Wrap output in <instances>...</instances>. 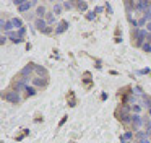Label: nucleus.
Masks as SVG:
<instances>
[{"label":"nucleus","mask_w":151,"mask_h":143,"mask_svg":"<svg viewBox=\"0 0 151 143\" xmlns=\"http://www.w3.org/2000/svg\"><path fill=\"white\" fill-rule=\"evenodd\" d=\"M4 99H7L8 103H20L21 98H20V94H18V91L10 90V91H7V93L4 94Z\"/></svg>","instance_id":"nucleus-1"},{"label":"nucleus","mask_w":151,"mask_h":143,"mask_svg":"<svg viewBox=\"0 0 151 143\" xmlns=\"http://www.w3.org/2000/svg\"><path fill=\"white\" fill-rule=\"evenodd\" d=\"M31 84H33L34 88H44V86L47 84V78L36 77V75H34V77L31 78Z\"/></svg>","instance_id":"nucleus-2"},{"label":"nucleus","mask_w":151,"mask_h":143,"mask_svg":"<svg viewBox=\"0 0 151 143\" xmlns=\"http://www.w3.org/2000/svg\"><path fill=\"white\" fill-rule=\"evenodd\" d=\"M39 3L37 2H21L20 5H18V12H28V10H31L33 6H37Z\"/></svg>","instance_id":"nucleus-3"},{"label":"nucleus","mask_w":151,"mask_h":143,"mask_svg":"<svg viewBox=\"0 0 151 143\" xmlns=\"http://www.w3.org/2000/svg\"><path fill=\"white\" fill-rule=\"evenodd\" d=\"M34 26H36V29H39V31H42V32H46L47 28H49V25H47V21L44 18H36Z\"/></svg>","instance_id":"nucleus-4"},{"label":"nucleus","mask_w":151,"mask_h":143,"mask_svg":"<svg viewBox=\"0 0 151 143\" xmlns=\"http://www.w3.org/2000/svg\"><path fill=\"white\" fill-rule=\"evenodd\" d=\"M34 73H36V77L47 78V70H46L44 67H41V65H36V64H34Z\"/></svg>","instance_id":"nucleus-5"},{"label":"nucleus","mask_w":151,"mask_h":143,"mask_svg":"<svg viewBox=\"0 0 151 143\" xmlns=\"http://www.w3.org/2000/svg\"><path fill=\"white\" fill-rule=\"evenodd\" d=\"M67 29H68V23H67V21H60L59 26L55 28V34H62V32L67 31Z\"/></svg>","instance_id":"nucleus-6"},{"label":"nucleus","mask_w":151,"mask_h":143,"mask_svg":"<svg viewBox=\"0 0 151 143\" xmlns=\"http://www.w3.org/2000/svg\"><path fill=\"white\" fill-rule=\"evenodd\" d=\"M36 90H37V88H34L33 84H31V86H29V84H28V86L24 88V98L34 96V94H36Z\"/></svg>","instance_id":"nucleus-7"},{"label":"nucleus","mask_w":151,"mask_h":143,"mask_svg":"<svg viewBox=\"0 0 151 143\" xmlns=\"http://www.w3.org/2000/svg\"><path fill=\"white\" fill-rule=\"evenodd\" d=\"M46 6L44 5H37V8H36V15H37V18H44L46 16Z\"/></svg>","instance_id":"nucleus-8"},{"label":"nucleus","mask_w":151,"mask_h":143,"mask_svg":"<svg viewBox=\"0 0 151 143\" xmlns=\"http://www.w3.org/2000/svg\"><path fill=\"white\" fill-rule=\"evenodd\" d=\"M44 20H46L47 25L50 26L54 21H55V15H54V12H47V13H46V16H44Z\"/></svg>","instance_id":"nucleus-9"},{"label":"nucleus","mask_w":151,"mask_h":143,"mask_svg":"<svg viewBox=\"0 0 151 143\" xmlns=\"http://www.w3.org/2000/svg\"><path fill=\"white\" fill-rule=\"evenodd\" d=\"M10 23H12V28H15V29H21V28H23V23H21V20H20V18H13V20H10Z\"/></svg>","instance_id":"nucleus-10"},{"label":"nucleus","mask_w":151,"mask_h":143,"mask_svg":"<svg viewBox=\"0 0 151 143\" xmlns=\"http://www.w3.org/2000/svg\"><path fill=\"white\" fill-rule=\"evenodd\" d=\"M68 104H70V106H75V104H76V99H75V93H73V91H70V93H68Z\"/></svg>","instance_id":"nucleus-11"},{"label":"nucleus","mask_w":151,"mask_h":143,"mask_svg":"<svg viewBox=\"0 0 151 143\" xmlns=\"http://www.w3.org/2000/svg\"><path fill=\"white\" fill-rule=\"evenodd\" d=\"M62 3H54V15H59V13H62Z\"/></svg>","instance_id":"nucleus-12"},{"label":"nucleus","mask_w":151,"mask_h":143,"mask_svg":"<svg viewBox=\"0 0 151 143\" xmlns=\"http://www.w3.org/2000/svg\"><path fill=\"white\" fill-rule=\"evenodd\" d=\"M130 106H132V112H135V114H138V112L141 110V106H140V104H137V103H135V104H130Z\"/></svg>","instance_id":"nucleus-13"},{"label":"nucleus","mask_w":151,"mask_h":143,"mask_svg":"<svg viewBox=\"0 0 151 143\" xmlns=\"http://www.w3.org/2000/svg\"><path fill=\"white\" fill-rule=\"evenodd\" d=\"M62 5H63V8L68 10V8H73V6H76V2H63Z\"/></svg>","instance_id":"nucleus-14"},{"label":"nucleus","mask_w":151,"mask_h":143,"mask_svg":"<svg viewBox=\"0 0 151 143\" xmlns=\"http://www.w3.org/2000/svg\"><path fill=\"white\" fill-rule=\"evenodd\" d=\"M76 6H78L80 10H86L88 8V2H76Z\"/></svg>","instance_id":"nucleus-15"},{"label":"nucleus","mask_w":151,"mask_h":143,"mask_svg":"<svg viewBox=\"0 0 151 143\" xmlns=\"http://www.w3.org/2000/svg\"><path fill=\"white\" fill-rule=\"evenodd\" d=\"M141 49H143L145 52H151V42H145V44L141 46Z\"/></svg>","instance_id":"nucleus-16"},{"label":"nucleus","mask_w":151,"mask_h":143,"mask_svg":"<svg viewBox=\"0 0 151 143\" xmlns=\"http://www.w3.org/2000/svg\"><path fill=\"white\" fill-rule=\"evenodd\" d=\"M94 16H96V13H93V12L86 13V18H88V20H94Z\"/></svg>","instance_id":"nucleus-17"},{"label":"nucleus","mask_w":151,"mask_h":143,"mask_svg":"<svg viewBox=\"0 0 151 143\" xmlns=\"http://www.w3.org/2000/svg\"><path fill=\"white\" fill-rule=\"evenodd\" d=\"M146 32H150V34H151V21L146 23Z\"/></svg>","instance_id":"nucleus-18"},{"label":"nucleus","mask_w":151,"mask_h":143,"mask_svg":"<svg viewBox=\"0 0 151 143\" xmlns=\"http://www.w3.org/2000/svg\"><path fill=\"white\" fill-rule=\"evenodd\" d=\"M65 122H67V117H63V119H62V120H60V122H59V127H62V125H63V124H65Z\"/></svg>","instance_id":"nucleus-19"},{"label":"nucleus","mask_w":151,"mask_h":143,"mask_svg":"<svg viewBox=\"0 0 151 143\" xmlns=\"http://www.w3.org/2000/svg\"><path fill=\"white\" fill-rule=\"evenodd\" d=\"M5 42H7V38H4V36H2V39H0V44L4 46V44H5Z\"/></svg>","instance_id":"nucleus-20"},{"label":"nucleus","mask_w":151,"mask_h":143,"mask_svg":"<svg viewBox=\"0 0 151 143\" xmlns=\"http://www.w3.org/2000/svg\"><path fill=\"white\" fill-rule=\"evenodd\" d=\"M148 138H150V142H151V132H150V133H148Z\"/></svg>","instance_id":"nucleus-21"},{"label":"nucleus","mask_w":151,"mask_h":143,"mask_svg":"<svg viewBox=\"0 0 151 143\" xmlns=\"http://www.w3.org/2000/svg\"><path fill=\"white\" fill-rule=\"evenodd\" d=\"M148 114H150V116H151V107H150V109H148Z\"/></svg>","instance_id":"nucleus-22"}]
</instances>
